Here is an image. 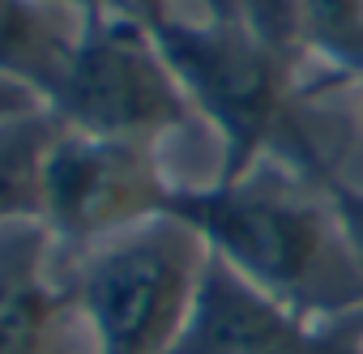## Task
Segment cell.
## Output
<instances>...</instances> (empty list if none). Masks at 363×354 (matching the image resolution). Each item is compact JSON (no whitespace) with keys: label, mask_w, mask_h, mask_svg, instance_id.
Listing matches in <instances>:
<instances>
[{"label":"cell","mask_w":363,"mask_h":354,"mask_svg":"<svg viewBox=\"0 0 363 354\" xmlns=\"http://www.w3.org/2000/svg\"><path fill=\"white\" fill-rule=\"evenodd\" d=\"M39 107H48L35 90H26V86H18V81H9V77H0V124L5 120H18V115H26V111H39Z\"/></svg>","instance_id":"4fadbf2b"},{"label":"cell","mask_w":363,"mask_h":354,"mask_svg":"<svg viewBox=\"0 0 363 354\" xmlns=\"http://www.w3.org/2000/svg\"><path fill=\"white\" fill-rule=\"evenodd\" d=\"M206 13L210 18H240V0H206Z\"/></svg>","instance_id":"5bb4252c"},{"label":"cell","mask_w":363,"mask_h":354,"mask_svg":"<svg viewBox=\"0 0 363 354\" xmlns=\"http://www.w3.org/2000/svg\"><path fill=\"white\" fill-rule=\"evenodd\" d=\"M295 60H312L342 81H363V0H299Z\"/></svg>","instance_id":"9c48e42d"},{"label":"cell","mask_w":363,"mask_h":354,"mask_svg":"<svg viewBox=\"0 0 363 354\" xmlns=\"http://www.w3.org/2000/svg\"><path fill=\"white\" fill-rule=\"evenodd\" d=\"M154 35L197 120L210 124L223 141L218 180H240L269 158L312 180L325 171L291 120L295 64L261 43L240 18L206 13V22H189L171 13L162 26H154Z\"/></svg>","instance_id":"7a4b0ae2"},{"label":"cell","mask_w":363,"mask_h":354,"mask_svg":"<svg viewBox=\"0 0 363 354\" xmlns=\"http://www.w3.org/2000/svg\"><path fill=\"white\" fill-rule=\"evenodd\" d=\"M316 184H320V193L329 197V210H333V218H337V227H342V239H346V248H350V261H354V269H359V278H363V188L337 180L329 166L316 175ZM359 320H363V316H359Z\"/></svg>","instance_id":"8fae6325"},{"label":"cell","mask_w":363,"mask_h":354,"mask_svg":"<svg viewBox=\"0 0 363 354\" xmlns=\"http://www.w3.org/2000/svg\"><path fill=\"white\" fill-rule=\"evenodd\" d=\"M359 86H363V81H359Z\"/></svg>","instance_id":"9a60e30c"},{"label":"cell","mask_w":363,"mask_h":354,"mask_svg":"<svg viewBox=\"0 0 363 354\" xmlns=\"http://www.w3.org/2000/svg\"><path fill=\"white\" fill-rule=\"evenodd\" d=\"M206 265V239L175 214H158L77 252L65 282L86 354H171Z\"/></svg>","instance_id":"3957f363"},{"label":"cell","mask_w":363,"mask_h":354,"mask_svg":"<svg viewBox=\"0 0 363 354\" xmlns=\"http://www.w3.org/2000/svg\"><path fill=\"white\" fill-rule=\"evenodd\" d=\"M167 214L189 222L210 256L286 307L312 320L363 316V278L312 175L286 162H278V171L261 162L240 180L201 188L175 184Z\"/></svg>","instance_id":"6da1fadb"},{"label":"cell","mask_w":363,"mask_h":354,"mask_svg":"<svg viewBox=\"0 0 363 354\" xmlns=\"http://www.w3.org/2000/svg\"><path fill=\"white\" fill-rule=\"evenodd\" d=\"M52 5H65L73 13H107V18H133L145 26H162L171 18V0H52Z\"/></svg>","instance_id":"7c38bea8"},{"label":"cell","mask_w":363,"mask_h":354,"mask_svg":"<svg viewBox=\"0 0 363 354\" xmlns=\"http://www.w3.org/2000/svg\"><path fill=\"white\" fill-rule=\"evenodd\" d=\"M295 9L299 0H240L244 26L295 64Z\"/></svg>","instance_id":"30bf717a"},{"label":"cell","mask_w":363,"mask_h":354,"mask_svg":"<svg viewBox=\"0 0 363 354\" xmlns=\"http://www.w3.org/2000/svg\"><path fill=\"white\" fill-rule=\"evenodd\" d=\"M77 26L82 13L52 0H0V77L48 103L69 69Z\"/></svg>","instance_id":"52a82bcc"},{"label":"cell","mask_w":363,"mask_h":354,"mask_svg":"<svg viewBox=\"0 0 363 354\" xmlns=\"http://www.w3.org/2000/svg\"><path fill=\"white\" fill-rule=\"evenodd\" d=\"M56 252L48 227L0 231V354H65L77 312L69 282L52 273Z\"/></svg>","instance_id":"8992f818"},{"label":"cell","mask_w":363,"mask_h":354,"mask_svg":"<svg viewBox=\"0 0 363 354\" xmlns=\"http://www.w3.org/2000/svg\"><path fill=\"white\" fill-rule=\"evenodd\" d=\"M48 111L65 128L145 145L201 124L158 47L154 26L107 13L82 18L69 69L48 98Z\"/></svg>","instance_id":"277c9868"},{"label":"cell","mask_w":363,"mask_h":354,"mask_svg":"<svg viewBox=\"0 0 363 354\" xmlns=\"http://www.w3.org/2000/svg\"><path fill=\"white\" fill-rule=\"evenodd\" d=\"M60 120L39 107L0 124V231L43 227V175Z\"/></svg>","instance_id":"ba28073f"},{"label":"cell","mask_w":363,"mask_h":354,"mask_svg":"<svg viewBox=\"0 0 363 354\" xmlns=\"http://www.w3.org/2000/svg\"><path fill=\"white\" fill-rule=\"evenodd\" d=\"M171 188L175 184L162 175L154 145L60 124L43 175V227L56 248L86 252L137 222L167 214Z\"/></svg>","instance_id":"5b68a950"}]
</instances>
